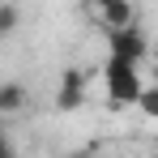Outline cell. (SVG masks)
Here are the masks:
<instances>
[{"label": "cell", "mask_w": 158, "mask_h": 158, "mask_svg": "<svg viewBox=\"0 0 158 158\" xmlns=\"http://www.w3.org/2000/svg\"><path fill=\"white\" fill-rule=\"evenodd\" d=\"M22 107H26V90H22L17 81H4V85H0V115L22 111Z\"/></svg>", "instance_id": "5b68a950"}, {"label": "cell", "mask_w": 158, "mask_h": 158, "mask_svg": "<svg viewBox=\"0 0 158 158\" xmlns=\"http://www.w3.org/2000/svg\"><path fill=\"white\" fill-rule=\"evenodd\" d=\"M0 158H13V150H9V141L0 137Z\"/></svg>", "instance_id": "52a82bcc"}, {"label": "cell", "mask_w": 158, "mask_h": 158, "mask_svg": "<svg viewBox=\"0 0 158 158\" xmlns=\"http://www.w3.org/2000/svg\"><path fill=\"white\" fill-rule=\"evenodd\" d=\"M90 4H98V0H90Z\"/></svg>", "instance_id": "ba28073f"}, {"label": "cell", "mask_w": 158, "mask_h": 158, "mask_svg": "<svg viewBox=\"0 0 158 158\" xmlns=\"http://www.w3.org/2000/svg\"><path fill=\"white\" fill-rule=\"evenodd\" d=\"M103 90H107L111 103L137 107L141 94H145V81H141V73H137V64L120 60V56H107V60H103Z\"/></svg>", "instance_id": "6da1fadb"}, {"label": "cell", "mask_w": 158, "mask_h": 158, "mask_svg": "<svg viewBox=\"0 0 158 158\" xmlns=\"http://www.w3.org/2000/svg\"><path fill=\"white\" fill-rule=\"evenodd\" d=\"M17 26H22V9L13 0H0V39H9Z\"/></svg>", "instance_id": "8992f818"}, {"label": "cell", "mask_w": 158, "mask_h": 158, "mask_svg": "<svg viewBox=\"0 0 158 158\" xmlns=\"http://www.w3.org/2000/svg\"><path fill=\"white\" fill-rule=\"evenodd\" d=\"M90 9H94V17H98L107 30L137 26V9H132V0H98V4H90Z\"/></svg>", "instance_id": "3957f363"}, {"label": "cell", "mask_w": 158, "mask_h": 158, "mask_svg": "<svg viewBox=\"0 0 158 158\" xmlns=\"http://www.w3.org/2000/svg\"><path fill=\"white\" fill-rule=\"evenodd\" d=\"M85 103V77H81L77 69H69L64 81H60V94H56V107L60 111H73V107Z\"/></svg>", "instance_id": "277c9868"}, {"label": "cell", "mask_w": 158, "mask_h": 158, "mask_svg": "<svg viewBox=\"0 0 158 158\" xmlns=\"http://www.w3.org/2000/svg\"><path fill=\"white\" fill-rule=\"evenodd\" d=\"M107 56H120L128 64H141L150 56V39L141 34V26H124V30H107Z\"/></svg>", "instance_id": "7a4b0ae2"}]
</instances>
